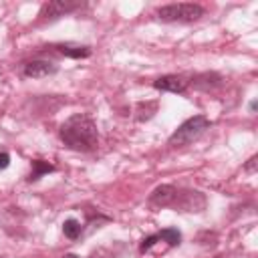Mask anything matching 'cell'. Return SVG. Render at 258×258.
<instances>
[{
	"mask_svg": "<svg viewBox=\"0 0 258 258\" xmlns=\"http://www.w3.org/2000/svg\"><path fill=\"white\" fill-rule=\"evenodd\" d=\"M58 137L67 149L79 153L95 151L99 145L97 123L87 113H75L69 119H64L58 129Z\"/></svg>",
	"mask_w": 258,
	"mask_h": 258,
	"instance_id": "obj_1",
	"label": "cell"
},
{
	"mask_svg": "<svg viewBox=\"0 0 258 258\" xmlns=\"http://www.w3.org/2000/svg\"><path fill=\"white\" fill-rule=\"evenodd\" d=\"M204 14H206L204 6L194 4V2L165 4V6H159L155 10V16L161 22H169V24H191V22H198Z\"/></svg>",
	"mask_w": 258,
	"mask_h": 258,
	"instance_id": "obj_2",
	"label": "cell"
},
{
	"mask_svg": "<svg viewBox=\"0 0 258 258\" xmlns=\"http://www.w3.org/2000/svg\"><path fill=\"white\" fill-rule=\"evenodd\" d=\"M212 127V121L206 117V115H194L189 119H185L167 139V145L169 147H183V145H189L194 143L200 135H204L208 129Z\"/></svg>",
	"mask_w": 258,
	"mask_h": 258,
	"instance_id": "obj_3",
	"label": "cell"
},
{
	"mask_svg": "<svg viewBox=\"0 0 258 258\" xmlns=\"http://www.w3.org/2000/svg\"><path fill=\"white\" fill-rule=\"evenodd\" d=\"M208 206L206 196L200 189H191V187H177L175 185V194L173 200L169 204L171 210L175 212H189V214H200L204 212Z\"/></svg>",
	"mask_w": 258,
	"mask_h": 258,
	"instance_id": "obj_4",
	"label": "cell"
},
{
	"mask_svg": "<svg viewBox=\"0 0 258 258\" xmlns=\"http://www.w3.org/2000/svg\"><path fill=\"white\" fill-rule=\"evenodd\" d=\"M81 8H85V2H79V0H50L40 6L38 22H52V20L67 16L71 12H77Z\"/></svg>",
	"mask_w": 258,
	"mask_h": 258,
	"instance_id": "obj_5",
	"label": "cell"
},
{
	"mask_svg": "<svg viewBox=\"0 0 258 258\" xmlns=\"http://www.w3.org/2000/svg\"><path fill=\"white\" fill-rule=\"evenodd\" d=\"M159 242H165L169 248H175V246L181 244V234H179L177 228H165V230H161V232H155V234H151V236H147V238L141 240L139 252L145 254V252H149V250H151L155 244H159Z\"/></svg>",
	"mask_w": 258,
	"mask_h": 258,
	"instance_id": "obj_6",
	"label": "cell"
},
{
	"mask_svg": "<svg viewBox=\"0 0 258 258\" xmlns=\"http://www.w3.org/2000/svg\"><path fill=\"white\" fill-rule=\"evenodd\" d=\"M20 71L26 79H44V77L54 75L58 71V64L52 60H46V58H32V60L22 62Z\"/></svg>",
	"mask_w": 258,
	"mask_h": 258,
	"instance_id": "obj_7",
	"label": "cell"
},
{
	"mask_svg": "<svg viewBox=\"0 0 258 258\" xmlns=\"http://www.w3.org/2000/svg\"><path fill=\"white\" fill-rule=\"evenodd\" d=\"M153 87L157 91H167V93H185L187 87H189V79L183 77V75H163V77H157L153 81Z\"/></svg>",
	"mask_w": 258,
	"mask_h": 258,
	"instance_id": "obj_8",
	"label": "cell"
},
{
	"mask_svg": "<svg viewBox=\"0 0 258 258\" xmlns=\"http://www.w3.org/2000/svg\"><path fill=\"white\" fill-rule=\"evenodd\" d=\"M46 48H50L52 52H58L62 56H69V58H87L93 52V48L89 44H77V42H54Z\"/></svg>",
	"mask_w": 258,
	"mask_h": 258,
	"instance_id": "obj_9",
	"label": "cell"
},
{
	"mask_svg": "<svg viewBox=\"0 0 258 258\" xmlns=\"http://www.w3.org/2000/svg\"><path fill=\"white\" fill-rule=\"evenodd\" d=\"M222 83H224V79L218 73H200V75H196V77L189 79V87H194L198 91H204V93L222 87Z\"/></svg>",
	"mask_w": 258,
	"mask_h": 258,
	"instance_id": "obj_10",
	"label": "cell"
},
{
	"mask_svg": "<svg viewBox=\"0 0 258 258\" xmlns=\"http://www.w3.org/2000/svg\"><path fill=\"white\" fill-rule=\"evenodd\" d=\"M173 194H175V185H171V183H161V185H157V187L149 194L147 202H149V206H153V208H169V204H171V200H173Z\"/></svg>",
	"mask_w": 258,
	"mask_h": 258,
	"instance_id": "obj_11",
	"label": "cell"
},
{
	"mask_svg": "<svg viewBox=\"0 0 258 258\" xmlns=\"http://www.w3.org/2000/svg\"><path fill=\"white\" fill-rule=\"evenodd\" d=\"M50 171H54L52 163L42 161V159H32V171L28 175V181H36L38 177H42L44 173H50Z\"/></svg>",
	"mask_w": 258,
	"mask_h": 258,
	"instance_id": "obj_12",
	"label": "cell"
},
{
	"mask_svg": "<svg viewBox=\"0 0 258 258\" xmlns=\"http://www.w3.org/2000/svg\"><path fill=\"white\" fill-rule=\"evenodd\" d=\"M62 234L69 238V240H77L81 234H83V224L75 218H69L62 222Z\"/></svg>",
	"mask_w": 258,
	"mask_h": 258,
	"instance_id": "obj_13",
	"label": "cell"
},
{
	"mask_svg": "<svg viewBox=\"0 0 258 258\" xmlns=\"http://www.w3.org/2000/svg\"><path fill=\"white\" fill-rule=\"evenodd\" d=\"M87 258H115V254L105 246H97L95 250H91V254Z\"/></svg>",
	"mask_w": 258,
	"mask_h": 258,
	"instance_id": "obj_14",
	"label": "cell"
},
{
	"mask_svg": "<svg viewBox=\"0 0 258 258\" xmlns=\"http://www.w3.org/2000/svg\"><path fill=\"white\" fill-rule=\"evenodd\" d=\"M10 165V155L6 151H0V169H6Z\"/></svg>",
	"mask_w": 258,
	"mask_h": 258,
	"instance_id": "obj_15",
	"label": "cell"
},
{
	"mask_svg": "<svg viewBox=\"0 0 258 258\" xmlns=\"http://www.w3.org/2000/svg\"><path fill=\"white\" fill-rule=\"evenodd\" d=\"M244 169H246V171H250V173H254V171H256V155H252V157L248 159V163L244 165Z\"/></svg>",
	"mask_w": 258,
	"mask_h": 258,
	"instance_id": "obj_16",
	"label": "cell"
},
{
	"mask_svg": "<svg viewBox=\"0 0 258 258\" xmlns=\"http://www.w3.org/2000/svg\"><path fill=\"white\" fill-rule=\"evenodd\" d=\"M254 111H256V101L250 103V113H254Z\"/></svg>",
	"mask_w": 258,
	"mask_h": 258,
	"instance_id": "obj_17",
	"label": "cell"
},
{
	"mask_svg": "<svg viewBox=\"0 0 258 258\" xmlns=\"http://www.w3.org/2000/svg\"><path fill=\"white\" fill-rule=\"evenodd\" d=\"M62 258H79V256H77V254H71V252H69V254H64Z\"/></svg>",
	"mask_w": 258,
	"mask_h": 258,
	"instance_id": "obj_18",
	"label": "cell"
}]
</instances>
